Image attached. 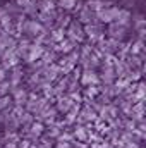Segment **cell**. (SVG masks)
I'll use <instances>...</instances> for the list:
<instances>
[{
	"instance_id": "3",
	"label": "cell",
	"mask_w": 146,
	"mask_h": 148,
	"mask_svg": "<svg viewBox=\"0 0 146 148\" xmlns=\"http://www.w3.org/2000/svg\"><path fill=\"white\" fill-rule=\"evenodd\" d=\"M33 133H35V134H40V133H41V124H35V126H33Z\"/></svg>"
},
{
	"instance_id": "2",
	"label": "cell",
	"mask_w": 146,
	"mask_h": 148,
	"mask_svg": "<svg viewBox=\"0 0 146 148\" xmlns=\"http://www.w3.org/2000/svg\"><path fill=\"white\" fill-rule=\"evenodd\" d=\"M76 136H79L81 140H84V138H86V133H84L83 129H77V131H76Z\"/></svg>"
},
{
	"instance_id": "4",
	"label": "cell",
	"mask_w": 146,
	"mask_h": 148,
	"mask_svg": "<svg viewBox=\"0 0 146 148\" xmlns=\"http://www.w3.org/2000/svg\"><path fill=\"white\" fill-rule=\"evenodd\" d=\"M2 77H3V73H2V69H0V79H2Z\"/></svg>"
},
{
	"instance_id": "1",
	"label": "cell",
	"mask_w": 146,
	"mask_h": 148,
	"mask_svg": "<svg viewBox=\"0 0 146 148\" xmlns=\"http://www.w3.org/2000/svg\"><path fill=\"white\" fill-rule=\"evenodd\" d=\"M60 3L64 5V7H67V9H71L74 5V0H60Z\"/></svg>"
}]
</instances>
